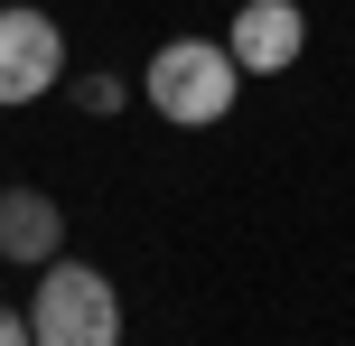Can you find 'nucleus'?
Instances as JSON below:
<instances>
[{
  "label": "nucleus",
  "mask_w": 355,
  "mask_h": 346,
  "mask_svg": "<svg viewBox=\"0 0 355 346\" xmlns=\"http://www.w3.org/2000/svg\"><path fill=\"white\" fill-rule=\"evenodd\" d=\"M66 75V28L28 0H0V103H37Z\"/></svg>",
  "instance_id": "7ed1b4c3"
},
{
  "label": "nucleus",
  "mask_w": 355,
  "mask_h": 346,
  "mask_svg": "<svg viewBox=\"0 0 355 346\" xmlns=\"http://www.w3.org/2000/svg\"><path fill=\"white\" fill-rule=\"evenodd\" d=\"M75 103L85 112H122V85H112V75H75Z\"/></svg>",
  "instance_id": "423d86ee"
},
{
  "label": "nucleus",
  "mask_w": 355,
  "mask_h": 346,
  "mask_svg": "<svg viewBox=\"0 0 355 346\" xmlns=\"http://www.w3.org/2000/svg\"><path fill=\"white\" fill-rule=\"evenodd\" d=\"M225 47H234L243 75H290L300 47H309V19H300V0H243L234 28H225Z\"/></svg>",
  "instance_id": "20e7f679"
},
{
  "label": "nucleus",
  "mask_w": 355,
  "mask_h": 346,
  "mask_svg": "<svg viewBox=\"0 0 355 346\" xmlns=\"http://www.w3.org/2000/svg\"><path fill=\"white\" fill-rule=\"evenodd\" d=\"M28 337L37 346H112L122 337V300H112V281L94 272V262H47V281H37L28 300Z\"/></svg>",
  "instance_id": "f03ea898"
},
{
  "label": "nucleus",
  "mask_w": 355,
  "mask_h": 346,
  "mask_svg": "<svg viewBox=\"0 0 355 346\" xmlns=\"http://www.w3.org/2000/svg\"><path fill=\"white\" fill-rule=\"evenodd\" d=\"M66 253V206L47 187H0V262H47Z\"/></svg>",
  "instance_id": "39448f33"
},
{
  "label": "nucleus",
  "mask_w": 355,
  "mask_h": 346,
  "mask_svg": "<svg viewBox=\"0 0 355 346\" xmlns=\"http://www.w3.org/2000/svg\"><path fill=\"white\" fill-rule=\"evenodd\" d=\"M141 94H150V112H159V122L206 131V122H225V112H234V94H243V66H234V47H225V37H168V47L150 56Z\"/></svg>",
  "instance_id": "f257e3e1"
},
{
  "label": "nucleus",
  "mask_w": 355,
  "mask_h": 346,
  "mask_svg": "<svg viewBox=\"0 0 355 346\" xmlns=\"http://www.w3.org/2000/svg\"><path fill=\"white\" fill-rule=\"evenodd\" d=\"M0 346H28V309H0Z\"/></svg>",
  "instance_id": "0eeeda50"
}]
</instances>
